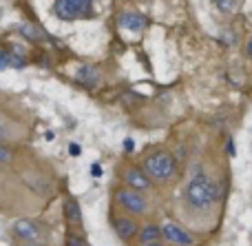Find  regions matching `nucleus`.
Instances as JSON below:
<instances>
[{
    "instance_id": "1",
    "label": "nucleus",
    "mask_w": 252,
    "mask_h": 246,
    "mask_svg": "<svg viewBox=\"0 0 252 246\" xmlns=\"http://www.w3.org/2000/svg\"><path fill=\"white\" fill-rule=\"evenodd\" d=\"M219 184L208 176V173L199 171L188 180L186 189H184V202L192 211H206V209L215 207L219 202Z\"/></svg>"
},
{
    "instance_id": "2",
    "label": "nucleus",
    "mask_w": 252,
    "mask_h": 246,
    "mask_svg": "<svg viewBox=\"0 0 252 246\" xmlns=\"http://www.w3.org/2000/svg\"><path fill=\"white\" fill-rule=\"evenodd\" d=\"M142 169L153 182H168V180H173L175 173H177V162H175V158L170 153L157 151V153L148 155V158L144 160Z\"/></svg>"
},
{
    "instance_id": "3",
    "label": "nucleus",
    "mask_w": 252,
    "mask_h": 246,
    "mask_svg": "<svg viewBox=\"0 0 252 246\" xmlns=\"http://www.w3.org/2000/svg\"><path fill=\"white\" fill-rule=\"evenodd\" d=\"M115 202L122 207L124 213H128V215H133V217L144 215V213L148 211L146 195L135 189H128V186H120V189L115 191Z\"/></svg>"
},
{
    "instance_id": "4",
    "label": "nucleus",
    "mask_w": 252,
    "mask_h": 246,
    "mask_svg": "<svg viewBox=\"0 0 252 246\" xmlns=\"http://www.w3.org/2000/svg\"><path fill=\"white\" fill-rule=\"evenodd\" d=\"M93 0H56V13L60 20H78L93 11Z\"/></svg>"
},
{
    "instance_id": "5",
    "label": "nucleus",
    "mask_w": 252,
    "mask_h": 246,
    "mask_svg": "<svg viewBox=\"0 0 252 246\" xmlns=\"http://www.w3.org/2000/svg\"><path fill=\"white\" fill-rule=\"evenodd\" d=\"M11 235L18 240V242H42L44 238V229L38 224L35 220H29V217H20L11 224Z\"/></svg>"
},
{
    "instance_id": "6",
    "label": "nucleus",
    "mask_w": 252,
    "mask_h": 246,
    "mask_svg": "<svg viewBox=\"0 0 252 246\" xmlns=\"http://www.w3.org/2000/svg\"><path fill=\"white\" fill-rule=\"evenodd\" d=\"M111 224H113L115 235H118L122 242H133L139 233L137 220H135L133 215H128V213H124V215H115L113 220H111Z\"/></svg>"
},
{
    "instance_id": "7",
    "label": "nucleus",
    "mask_w": 252,
    "mask_h": 246,
    "mask_svg": "<svg viewBox=\"0 0 252 246\" xmlns=\"http://www.w3.org/2000/svg\"><path fill=\"white\" fill-rule=\"evenodd\" d=\"M161 240H166L168 244H177V246H192L195 244V238L188 233L184 226L179 224H161Z\"/></svg>"
},
{
    "instance_id": "8",
    "label": "nucleus",
    "mask_w": 252,
    "mask_h": 246,
    "mask_svg": "<svg viewBox=\"0 0 252 246\" xmlns=\"http://www.w3.org/2000/svg\"><path fill=\"white\" fill-rule=\"evenodd\" d=\"M124 182L128 189H135L139 191V193H144V191H148L153 186V180L144 173V169H137V167H130L124 171Z\"/></svg>"
},
{
    "instance_id": "9",
    "label": "nucleus",
    "mask_w": 252,
    "mask_h": 246,
    "mask_svg": "<svg viewBox=\"0 0 252 246\" xmlns=\"http://www.w3.org/2000/svg\"><path fill=\"white\" fill-rule=\"evenodd\" d=\"M64 220H66V226L73 231H82V209H80L78 200L73 198V195H66L64 200Z\"/></svg>"
},
{
    "instance_id": "10",
    "label": "nucleus",
    "mask_w": 252,
    "mask_h": 246,
    "mask_svg": "<svg viewBox=\"0 0 252 246\" xmlns=\"http://www.w3.org/2000/svg\"><path fill=\"white\" fill-rule=\"evenodd\" d=\"M120 25H122L124 29H128V31H142L144 27L148 25V20L137 11H126V13L120 16Z\"/></svg>"
},
{
    "instance_id": "11",
    "label": "nucleus",
    "mask_w": 252,
    "mask_h": 246,
    "mask_svg": "<svg viewBox=\"0 0 252 246\" xmlns=\"http://www.w3.org/2000/svg\"><path fill=\"white\" fill-rule=\"evenodd\" d=\"M137 240H139V244L161 242V226L159 224H144V226H139Z\"/></svg>"
},
{
    "instance_id": "12",
    "label": "nucleus",
    "mask_w": 252,
    "mask_h": 246,
    "mask_svg": "<svg viewBox=\"0 0 252 246\" xmlns=\"http://www.w3.org/2000/svg\"><path fill=\"white\" fill-rule=\"evenodd\" d=\"M75 78H78L82 84H89V87H93V84L100 80V75H97V71L93 69V67H82V69L78 71V75H75Z\"/></svg>"
},
{
    "instance_id": "13",
    "label": "nucleus",
    "mask_w": 252,
    "mask_h": 246,
    "mask_svg": "<svg viewBox=\"0 0 252 246\" xmlns=\"http://www.w3.org/2000/svg\"><path fill=\"white\" fill-rule=\"evenodd\" d=\"M64 246H89L87 235H84L82 231L69 229V231H66V238H64Z\"/></svg>"
},
{
    "instance_id": "14",
    "label": "nucleus",
    "mask_w": 252,
    "mask_h": 246,
    "mask_svg": "<svg viewBox=\"0 0 252 246\" xmlns=\"http://www.w3.org/2000/svg\"><path fill=\"white\" fill-rule=\"evenodd\" d=\"M22 58H16V56H11L9 51H0V71H4V69H9V67H13V65H18L20 67L22 65Z\"/></svg>"
},
{
    "instance_id": "15",
    "label": "nucleus",
    "mask_w": 252,
    "mask_h": 246,
    "mask_svg": "<svg viewBox=\"0 0 252 246\" xmlns=\"http://www.w3.org/2000/svg\"><path fill=\"white\" fill-rule=\"evenodd\" d=\"M13 158H16V149H13V146H9L7 142H0V164L13 162Z\"/></svg>"
},
{
    "instance_id": "16",
    "label": "nucleus",
    "mask_w": 252,
    "mask_h": 246,
    "mask_svg": "<svg viewBox=\"0 0 252 246\" xmlns=\"http://www.w3.org/2000/svg\"><path fill=\"white\" fill-rule=\"evenodd\" d=\"M22 34H25L27 38H31V40H44V34L33 25H22Z\"/></svg>"
},
{
    "instance_id": "17",
    "label": "nucleus",
    "mask_w": 252,
    "mask_h": 246,
    "mask_svg": "<svg viewBox=\"0 0 252 246\" xmlns=\"http://www.w3.org/2000/svg\"><path fill=\"white\" fill-rule=\"evenodd\" d=\"M7 138H11V127H9L7 120L0 118V142H4Z\"/></svg>"
},
{
    "instance_id": "18",
    "label": "nucleus",
    "mask_w": 252,
    "mask_h": 246,
    "mask_svg": "<svg viewBox=\"0 0 252 246\" xmlns=\"http://www.w3.org/2000/svg\"><path fill=\"white\" fill-rule=\"evenodd\" d=\"M228 153H230V155H235V144H232V140L228 142Z\"/></svg>"
},
{
    "instance_id": "19",
    "label": "nucleus",
    "mask_w": 252,
    "mask_h": 246,
    "mask_svg": "<svg viewBox=\"0 0 252 246\" xmlns=\"http://www.w3.org/2000/svg\"><path fill=\"white\" fill-rule=\"evenodd\" d=\"M215 4H219V7H226L228 0H215Z\"/></svg>"
},
{
    "instance_id": "20",
    "label": "nucleus",
    "mask_w": 252,
    "mask_h": 246,
    "mask_svg": "<svg viewBox=\"0 0 252 246\" xmlns=\"http://www.w3.org/2000/svg\"><path fill=\"white\" fill-rule=\"evenodd\" d=\"M139 246H164L161 242H148V244H139Z\"/></svg>"
},
{
    "instance_id": "21",
    "label": "nucleus",
    "mask_w": 252,
    "mask_h": 246,
    "mask_svg": "<svg viewBox=\"0 0 252 246\" xmlns=\"http://www.w3.org/2000/svg\"><path fill=\"white\" fill-rule=\"evenodd\" d=\"M248 56L252 58V40H250V42H248Z\"/></svg>"
}]
</instances>
